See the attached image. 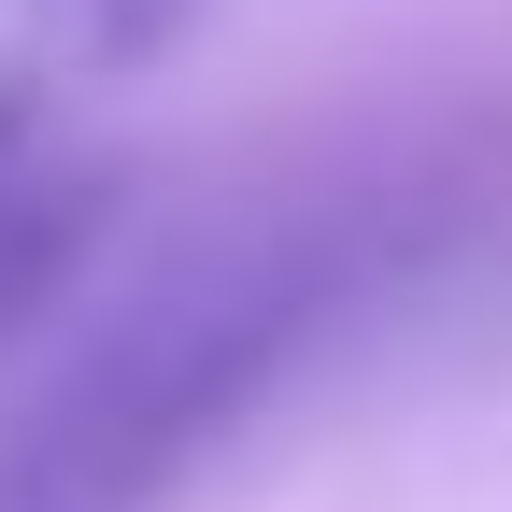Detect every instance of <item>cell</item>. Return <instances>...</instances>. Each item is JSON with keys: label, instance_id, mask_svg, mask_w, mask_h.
I'll list each match as a JSON object with an SVG mask.
<instances>
[{"label": "cell", "instance_id": "7a4b0ae2", "mask_svg": "<svg viewBox=\"0 0 512 512\" xmlns=\"http://www.w3.org/2000/svg\"><path fill=\"white\" fill-rule=\"evenodd\" d=\"M100 228H114V171H100L57 114L0 100V342L100 256Z\"/></svg>", "mask_w": 512, "mask_h": 512}, {"label": "cell", "instance_id": "6da1fadb", "mask_svg": "<svg viewBox=\"0 0 512 512\" xmlns=\"http://www.w3.org/2000/svg\"><path fill=\"white\" fill-rule=\"evenodd\" d=\"M484 228V157L441 128L313 143L171 214L0 399V512H171Z\"/></svg>", "mask_w": 512, "mask_h": 512}]
</instances>
